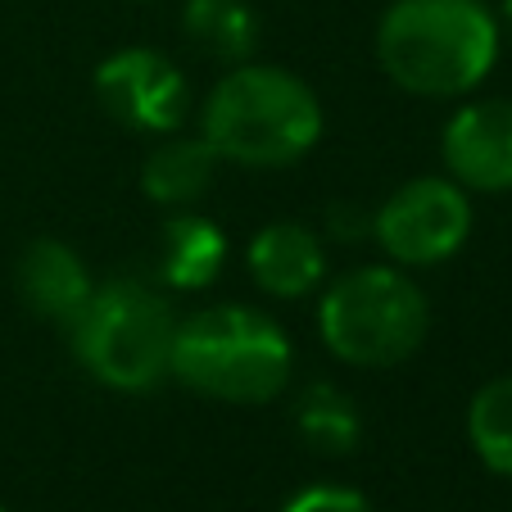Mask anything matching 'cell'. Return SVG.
<instances>
[{"instance_id": "1", "label": "cell", "mask_w": 512, "mask_h": 512, "mask_svg": "<svg viewBox=\"0 0 512 512\" xmlns=\"http://www.w3.org/2000/svg\"><path fill=\"white\" fill-rule=\"evenodd\" d=\"M503 32L485 0H395L377 23L390 82L426 100L467 96L490 78Z\"/></svg>"}, {"instance_id": "18", "label": "cell", "mask_w": 512, "mask_h": 512, "mask_svg": "<svg viewBox=\"0 0 512 512\" xmlns=\"http://www.w3.org/2000/svg\"><path fill=\"white\" fill-rule=\"evenodd\" d=\"M499 32H508L512 37V0H503L499 5Z\"/></svg>"}, {"instance_id": "4", "label": "cell", "mask_w": 512, "mask_h": 512, "mask_svg": "<svg viewBox=\"0 0 512 512\" xmlns=\"http://www.w3.org/2000/svg\"><path fill=\"white\" fill-rule=\"evenodd\" d=\"M64 331L78 363L109 390L141 395L173 377L177 313L168 295H159L141 277L96 281V290Z\"/></svg>"}, {"instance_id": "8", "label": "cell", "mask_w": 512, "mask_h": 512, "mask_svg": "<svg viewBox=\"0 0 512 512\" xmlns=\"http://www.w3.org/2000/svg\"><path fill=\"white\" fill-rule=\"evenodd\" d=\"M440 155L463 191H512V100L494 96L463 105L440 132Z\"/></svg>"}, {"instance_id": "2", "label": "cell", "mask_w": 512, "mask_h": 512, "mask_svg": "<svg viewBox=\"0 0 512 512\" xmlns=\"http://www.w3.org/2000/svg\"><path fill=\"white\" fill-rule=\"evenodd\" d=\"M200 136L223 164L286 168L322 141V100L277 64H236L200 109Z\"/></svg>"}, {"instance_id": "11", "label": "cell", "mask_w": 512, "mask_h": 512, "mask_svg": "<svg viewBox=\"0 0 512 512\" xmlns=\"http://www.w3.org/2000/svg\"><path fill=\"white\" fill-rule=\"evenodd\" d=\"M227 263L223 227L204 213H173L159 245V281L168 290H209Z\"/></svg>"}, {"instance_id": "17", "label": "cell", "mask_w": 512, "mask_h": 512, "mask_svg": "<svg viewBox=\"0 0 512 512\" xmlns=\"http://www.w3.org/2000/svg\"><path fill=\"white\" fill-rule=\"evenodd\" d=\"M327 227H331V236H336V241H363V236H372V213L358 209V204L336 200L327 209Z\"/></svg>"}, {"instance_id": "15", "label": "cell", "mask_w": 512, "mask_h": 512, "mask_svg": "<svg viewBox=\"0 0 512 512\" xmlns=\"http://www.w3.org/2000/svg\"><path fill=\"white\" fill-rule=\"evenodd\" d=\"M467 440L494 476L512 481V377H494L467 404Z\"/></svg>"}, {"instance_id": "12", "label": "cell", "mask_w": 512, "mask_h": 512, "mask_svg": "<svg viewBox=\"0 0 512 512\" xmlns=\"http://www.w3.org/2000/svg\"><path fill=\"white\" fill-rule=\"evenodd\" d=\"M218 164L223 159L213 155L204 136H168L141 164V191L164 209H186L200 195H209Z\"/></svg>"}, {"instance_id": "16", "label": "cell", "mask_w": 512, "mask_h": 512, "mask_svg": "<svg viewBox=\"0 0 512 512\" xmlns=\"http://www.w3.org/2000/svg\"><path fill=\"white\" fill-rule=\"evenodd\" d=\"M281 512H377L368 494L349 490V485H309V490L290 494Z\"/></svg>"}, {"instance_id": "9", "label": "cell", "mask_w": 512, "mask_h": 512, "mask_svg": "<svg viewBox=\"0 0 512 512\" xmlns=\"http://www.w3.org/2000/svg\"><path fill=\"white\" fill-rule=\"evenodd\" d=\"M245 268H250L254 286L272 300H304L327 281V245L313 227L277 218L250 241Z\"/></svg>"}, {"instance_id": "5", "label": "cell", "mask_w": 512, "mask_h": 512, "mask_svg": "<svg viewBox=\"0 0 512 512\" xmlns=\"http://www.w3.org/2000/svg\"><path fill=\"white\" fill-rule=\"evenodd\" d=\"M431 304L395 263H368L336 277L318 300V336L349 368H395L422 349Z\"/></svg>"}, {"instance_id": "13", "label": "cell", "mask_w": 512, "mask_h": 512, "mask_svg": "<svg viewBox=\"0 0 512 512\" xmlns=\"http://www.w3.org/2000/svg\"><path fill=\"white\" fill-rule=\"evenodd\" d=\"M182 32L223 64H245L259 46V14L250 0H186Z\"/></svg>"}, {"instance_id": "10", "label": "cell", "mask_w": 512, "mask_h": 512, "mask_svg": "<svg viewBox=\"0 0 512 512\" xmlns=\"http://www.w3.org/2000/svg\"><path fill=\"white\" fill-rule=\"evenodd\" d=\"M14 286H19V300L28 313L55 322V327H68L78 318V309L87 304V295L96 290L87 263L78 259V250L64 241H32L28 250L19 254V268H14Z\"/></svg>"}, {"instance_id": "6", "label": "cell", "mask_w": 512, "mask_h": 512, "mask_svg": "<svg viewBox=\"0 0 512 512\" xmlns=\"http://www.w3.org/2000/svg\"><path fill=\"white\" fill-rule=\"evenodd\" d=\"M372 236L395 268H435L472 236V191L454 177H413L372 213Z\"/></svg>"}, {"instance_id": "7", "label": "cell", "mask_w": 512, "mask_h": 512, "mask_svg": "<svg viewBox=\"0 0 512 512\" xmlns=\"http://www.w3.org/2000/svg\"><path fill=\"white\" fill-rule=\"evenodd\" d=\"M96 100L109 118L150 136H173L191 114V87L182 68L150 46H127L100 59Z\"/></svg>"}, {"instance_id": "19", "label": "cell", "mask_w": 512, "mask_h": 512, "mask_svg": "<svg viewBox=\"0 0 512 512\" xmlns=\"http://www.w3.org/2000/svg\"><path fill=\"white\" fill-rule=\"evenodd\" d=\"M0 512H5V508H0Z\"/></svg>"}, {"instance_id": "3", "label": "cell", "mask_w": 512, "mask_h": 512, "mask_svg": "<svg viewBox=\"0 0 512 512\" xmlns=\"http://www.w3.org/2000/svg\"><path fill=\"white\" fill-rule=\"evenodd\" d=\"M295 345L250 304H209L177 318L173 377L218 404H268L290 386Z\"/></svg>"}, {"instance_id": "14", "label": "cell", "mask_w": 512, "mask_h": 512, "mask_svg": "<svg viewBox=\"0 0 512 512\" xmlns=\"http://www.w3.org/2000/svg\"><path fill=\"white\" fill-rule=\"evenodd\" d=\"M295 426H300L304 445L327 458L354 454L358 440H363V413L331 381H309L300 390V399H295Z\"/></svg>"}]
</instances>
